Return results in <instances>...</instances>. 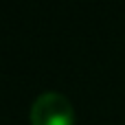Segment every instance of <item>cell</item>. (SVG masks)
<instances>
[{
    "instance_id": "obj_1",
    "label": "cell",
    "mask_w": 125,
    "mask_h": 125,
    "mask_svg": "<svg viewBox=\"0 0 125 125\" xmlns=\"http://www.w3.org/2000/svg\"><path fill=\"white\" fill-rule=\"evenodd\" d=\"M31 125H73L75 112L70 101L59 92H44L40 94L29 112Z\"/></svg>"
}]
</instances>
